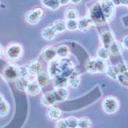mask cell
I'll return each mask as SVG.
<instances>
[{"mask_svg": "<svg viewBox=\"0 0 128 128\" xmlns=\"http://www.w3.org/2000/svg\"><path fill=\"white\" fill-rule=\"evenodd\" d=\"M115 7L110 0H99L90 6L88 16L96 25L109 22L114 17Z\"/></svg>", "mask_w": 128, "mask_h": 128, "instance_id": "cell-1", "label": "cell"}, {"mask_svg": "<svg viewBox=\"0 0 128 128\" xmlns=\"http://www.w3.org/2000/svg\"><path fill=\"white\" fill-rule=\"evenodd\" d=\"M107 68L106 61L100 58H91L86 63V69L90 74H104L106 72Z\"/></svg>", "mask_w": 128, "mask_h": 128, "instance_id": "cell-2", "label": "cell"}, {"mask_svg": "<svg viewBox=\"0 0 128 128\" xmlns=\"http://www.w3.org/2000/svg\"><path fill=\"white\" fill-rule=\"evenodd\" d=\"M102 107L106 114H114L118 110L119 107H120V103H119L116 97L110 96L103 100Z\"/></svg>", "mask_w": 128, "mask_h": 128, "instance_id": "cell-3", "label": "cell"}, {"mask_svg": "<svg viewBox=\"0 0 128 128\" xmlns=\"http://www.w3.org/2000/svg\"><path fill=\"white\" fill-rule=\"evenodd\" d=\"M22 52H23L22 46L20 44L18 43L10 44L4 52L7 59L14 61L19 60L22 56Z\"/></svg>", "mask_w": 128, "mask_h": 128, "instance_id": "cell-4", "label": "cell"}, {"mask_svg": "<svg viewBox=\"0 0 128 128\" xmlns=\"http://www.w3.org/2000/svg\"><path fill=\"white\" fill-rule=\"evenodd\" d=\"M44 16V10L40 7L35 8L29 11L26 15V20L30 25L38 24Z\"/></svg>", "mask_w": 128, "mask_h": 128, "instance_id": "cell-5", "label": "cell"}, {"mask_svg": "<svg viewBox=\"0 0 128 128\" xmlns=\"http://www.w3.org/2000/svg\"><path fill=\"white\" fill-rule=\"evenodd\" d=\"M2 75L6 81H16L20 76L19 66L15 65V64H8L4 68Z\"/></svg>", "mask_w": 128, "mask_h": 128, "instance_id": "cell-6", "label": "cell"}, {"mask_svg": "<svg viewBox=\"0 0 128 128\" xmlns=\"http://www.w3.org/2000/svg\"><path fill=\"white\" fill-rule=\"evenodd\" d=\"M47 74L50 79H56L62 74V70L60 65V60H53L49 62Z\"/></svg>", "mask_w": 128, "mask_h": 128, "instance_id": "cell-7", "label": "cell"}, {"mask_svg": "<svg viewBox=\"0 0 128 128\" xmlns=\"http://www.w3.org/2000/svg\"><path fill=\"white\" fill-rule=\"evenodd\" d=\"M77 25L79 30L82 32H86L90 29L91 26L95 24L89 16H84L77 20Z\"/></svg>", "mask_w": 128, "mask_h": 128, "instance_id": "cell-8", "label": "cell"}, {"mask_svg": "<svg viewBox=\"0 0 128 128\" xmlns=\"http://www.w3.org/2000/svg\"><path fill=\"white\" fill-rule=\"evenodd\" d=\"M100 39H101V42L103 44V46L109 49L110 46V45L115 41L114 35L111 31L105 30L104 31L101 35H100Z\"/></svg>", "mask_w": 128, "mask_h": 128, "instance_id": "cell-9", "label": "cell"}, {"mask_svg": "<svg viewBox=\"0 0 128 128\" xmlns=\"http://www.w3.org/2000/svg\"><path fill=\"white\" fill-rule=\"evenodd\" d=\"M56 103H61L69 97V91L66 88H56L52 90Z\"/></svg>", "mask_w": 128, "mask_h": 128, "instance_id": "cell-10", "label": "cell"}, {"mask_svg": "<svg viewBox=\"0 0 128 128\" xmlns=\"http://www.w3.org/2000/svg\"><path fill=\"white\" fill-rule=\"evenodd\" d=\"M26 66H27V69H28L30 75L37 76L42 72V63L38 60L32 61L31 62L26 64Z\"/></svg>", "mask_w": 128, "mask_h": 128, "instance_id": "cell-11", "label": "cell"}, {"mask_svg": "<svg viewBox=\"0 0 128 128\" xmlns=\"http://www.w3.org/2000/svg\"><path fill=\"white\" fill-rule=\"evenodd\" d=\"M40 101H41L42 105L46 107H50L56 103V98H55V96L53 94L52 91L44 94L41 97Z\"/></svg>", "mask_w": 128, "mask_h": 128, "instance_id": "cell-12", "label": "cell"}, {"mask_svg": "<svg viewBox=\"0 0 128 128\" xmlns=\"http://www.w3.org/2000/svg\"><path fill=\"white\" fill-rule=\"evenodd\" d=\"M80 74L77 70H74V72L68 77V85L72 88H76L80 84Z\"/></svg>", "mask_w": 128, "mask_h": 128, "instance_id": "cell-13", "label": "cell"}, {"mask_svg": "<svg viewBox=\"0 0 128 128\" xmlns=\"http://www.w3.org/2000/svg\"><path fill=\"white\" fill-rule=\"evenodd\" d=\"M56 56V49L52 46L46 47L42 52V57L45 61L49 62L55 60Z\"/></svg>", "mask_w": 128, "mask_h": 128, "instance_id": "cell-14", "label": "cell"}, {"mask_svg": "<svg viewBox=\"0 0 128 128\" xmlns=\"http://www.w3.org/2000/svg\"><path fill=\"white\" fill-rule=\"evenodd\" d=\"M41 90H42V86L39 84L36 80H34L30 81L28 87H27L26 93L31 96H36L41 92Z\"/></svg>", "mask_w": 128, "mask_h": 128, "instance_id": "cell-15", "label": "cell"}, {"mask_svg": "<svg viewBox=\"0 0 128 128\" xmlns=\"http://www.w3.org/2000/svg\"><path fill=\"white\" fill-rule=\"evenodd\" d=\"M56 34H57L56 31L53 29V27L52 26H49L47 27H46V28H44L41 32L42 37L44 40H48V41L54 40L55 37L56 36Z\"/></svg>", "mask_w": 128, "mask_h": 128, "instance_id": "cell-16", "label": "cell"}, {"mask_svg": "<svg viewBox=\"0 0 128 128\" xmlns=\"http://www.w3.org/2000/svg\"><path fill=\"white\" fill-rule=\"evenodd\" d=\"M62 116L61 110L56 106H52L47 110V116L52 120H59Z\"/></svg>", "mask_w": 128, "mask_h": 128, "instance_id": "cell-17", "label": "cell"}, {"mask_svg": "<svg viewBox=\"0 0 128 128\" xmlns=\"http://www.w3.org/2000/svg\"><path fill=\"white\" fill-rule=\"evenodd\" d=\"M16 86L18 90H20L21 91H26L27 87H28L30 80L27 76H20L16 81Z\"/></svg>", "mask_w": 128, "mask_h": 128, "instance_id": "cell-18", "label": "cell"}, {"mask_svg": "<svg viewBox=\"0 0 128 128\" xmlns=\"http://www.w3.org/2000/svg\"><path fill=\"white\" fill-rule=\"evenodd\" d=\"M109 51L110 53H111L114 56H120L121 55L123 52V45L121 42L119 41H114L111 45L109 47Z\"/></svg>", "mask_w": 128, "mask_h": 128, "instance_id": "cell-19", "label": "cell"}, {"mask_svg": "<svg viewBox=\"0 0 128 128\" xmlns=\"http://www.w3.org/2000/svg\"><path fill=\"white\" fill-rule=\"evenodd\" d=\"M41 3L50 10H57L61 6L59 0H40Z\"/></svg>", "mask_w": 128, "mask_h": 128, "instance_id": "cell-20", "label": "cell"}, {"mask_svg": "<svg viewBox=\"0 0 128 128\" xmlns=\"http://www.w3.org/2000/svg\"><path fill=\"white\" fill-rule=\"evenodd\" d=\"M68 85V78L60 76L56 79H53V86L54 89L56 88H66Z\"/></svg>", "mask_w": 128, "mask_h": 128, "instance_id": "cell-21", "label": "cell"}, {"mask_svg": "<svg viewBox=\"0 0 128 128\" xmlns=\"http://www.w3.org/2000/svg\"><path fill=\"white\" fill-rule=\"evenodd\" d=\"M56 56L60 59L67 58L70 56V49L66 45H60L56 48Z\"/></svg>", "mask_w": 128, "mask_h": 128, "instance_id": "cell-22", "label": "cell"}, {"mask_svg": "<svg viewBox=\"0 0 128 128\" xmlns=\"http://www.w3.org/2000/svg\"><path fill=\"white\" fill-rule=\"evenodd\" d=\"M78 16H79V12L75 8H72V7L67 8L65 10V12H64V16H65L66 20H76Z\"/></svg>", "mask_w": 128, "mask_h": 128, "instance_id": "cell-23", "label": "cell"}, {"mask_svg": "<svg viewBox=\"0 0 128 128\" xmlns=\"http://www.w3.org/2000/svg\"><path fill=\"white\" fill-rule=\"evenodd\" d=\"M50 76L48 75V74H46L44 72H41L40 74H39L37 76H36V81L38 82L39 84L43 87L47 86L50 83Z\"/></svg>", "mask_w": 128, "mask_h": 128, "instance_id": "cell-24", "label": "cell"}, {"mask_svg": "<svg viewBox=\"0 0 128 128\" xmlns=\"http://www.w3.org/2000/svg\"><path fill=\"white\" fill-rule=\"evenodd\" d=\"M53 29L56 31V32H62L66 30V21L63 20H57L51 25Z\"/></svg>", "mask_w": 128, "mask_h": 128, "instance_id": "cell-25", "label": "cell"}, {"mask_svg": "<svg viewBox=\"0 0 128 128\" xmlns=\"http://www.w3.org/2000/svg\"><path fill=\"white\" fill-rule=\"evenodd\" d=\"M106 75L112 80H117V78L120 75V71H119L116 66H108L107 70H106Z\"/></svg>", "mask_w": 128, "mask_h": 128, "instance_id": "cell-26", "label": "cell"}, {"mask_svg": "<svg viewBox=\"0 0 128 128\" xmlns=\"http://www.w3.org/2000/svg\"><path fill=\"white\" fill-rule=\"evenodd\" d=\"M96 56H97V58H100V59H102L104 60H108L110 57L109 49H107L104 46H101L100 48L98 49V50L96 52Z\"/></svg>", "mask_w": 128, "mask_h": 128, "instance_id": "cell-27", "label": "cell"}, {"mask_svg": "<svg viewBox=\"0 0 128 128\" xmlns=\"http://www.w3.org/2000/svg\"><path fill=\"white\" fill-rule=\"evenodd\" d=\"M10 110V105L6 100H3L0 103V116L3 117L8 115Z\"/></svg>", "mask_w": 128, "mask_h": 128, "instance_id": "cell-28", "label": "cell"}, {"mask_svg": "<svg viewBox=\"0 0 128 128\" xmlns=\"http://www.w3.org/2000/svg\"><path fill=\"white\" fill-rule=\"evenodd\" d=\"M92 121L88 117H81L78 120V128H90Z\"/></svg>", "mask_w": 128, "mask_h": 128, "instance_id": "cell-29", "label": "cell"}, {"mask_svg": "<svg viewBox=\"0 0 128 128\" xmlns=\"http://www.w3.org/2000/svg\"><path fill=\"white\" fill-rule=\"evenodd\" d=\"M68 128H78V120L75 116H69L65 119Z\"/></svg>", "mask_w": 128, "mask_h": 128, "instance_id": "cell-30", "label": "cell"}, {"mask_svg": "<svg viewBox=\"0 0 128 128\" xmlns=\"http://www.w3.org/2000/svg\"><path fill=\"white\" fill-rule=\"evenodd\" d=\"M66 30L70 32H74L78 30L77 20H66Z\"/></svg>", "mask_w": 128, "mask_h": 128, "instance_id": "cell-31", "label": "cell"}, {"mask_svg": "<svg viewBox=\"0 0 128 128\" xmlns=\"http://www.w3.org/2000/svg\"><path fill=\"white\" fill-rule=\"evenodd\" d=\"M117 80L124 86H128V71L119 75Z\"/></svg>", "mask_w": 128, "mask_h": 128, "instance_id": "cell-32", "label": "cell"}, {"mask_svg": "<svg viewBox=\"0 0 128 128\" xmlns=\"http://www.w3.org/2000/svg\"><path fill=\"white\" fill-rule=\"evenodd\" d=\"M19 72H20V76H28V75H30L26 65L19 66Z\"/></svg>", "mask_w": 128, "mask_h": 128, "instance_id": "cell-33", "label": "cell"}, {"mask_svg": "<svg viewBox=\"0 0 128 128\" xmlns=\"http://www.w3.org/2000/svg\"><path fill=\"white\" fill-rule=\"evenodd\" d=\"M116 66H117L119 71H120V74L128 71V66L126 65L125 62H120V63H119Z\"/></svg>", "mask_w": 128, "mask_h": 128, "instance_id": "cell-34", "label": "cell"}, {"mask_svg": "<svg viewBox=\"0 0 128 128\" xmlns=\"http://www.w3.org/2000/svg\"><path fill=\"white\" fill-rule=\"evenodd\" d=\"M56 128H68V126L66 124L65 119H62V120H59L56 124Z\"/></svg>", "mask_w": 128, "mask_h": 128, "instance_id": "cell-35", "label": "cell"}, {"mask_svg": "<svg viewBox=\"0 0 128 128\" xmlns=\"http://www.w3.org/2000/svg\"><path fill=\"white\" fill-rule=\"evenodd\" d=\"M122 45H123L124 47H125L126 49H128V36H126L124 38Z\"/></svg>", "mask_w": 128, "mask_h": 128, "instance_id": "cell-36", "label": "cell"}, {"mask_svg": "<svg viewBox=\"0 0 128 128\" xmlns=\"http://www.w3.org/2000/svg\"><path fill=\"white\" fill-rule=\"evenodd\" d=\"M110 1L115 6H120L122 5V0H110Z\"/></svg>", "mask_w": 128, "mask_h": 128, "instance_id": "cell-37", "label": "cell"}, {"mask_svg": "<svg viewBox=\"0 0 128 128\" xmlns=\"http://www.w3.org/2000/svg\"><path fill=\"white\" fill-rule=\"evenodd\" d=\"M59 2L61 6H66L70 2V0H59Z\"/></svg>", "mask_w": 128, "mask_h": 128, "instance_id": "cell-38", "label": "cell"}, {"mask_svg": "<svg viewBox=\"0 0 128 128\" xmlns=\"http://www.w3.org/2000/svg\"><path fill=\"white\" fill-rule=\"evenodd\" d=\"M82 0H70V2L72 4H75V5H77V4H80Z\"/></svg>", "mask_w": 128, "mask_h": 128, "instance_id": "cell-39", "label": "cell"}, {"mask_svg": "<svg viewBox=\"0 0 128 128\" xmlns=\"http://www.w3.org/2000/svg\"><path fill=\"white\" fill-rule=\"evenodd\" d=\"M122 5L123 6H128V0H122Z\"/></svg>", "mask_w": 128, "mask_h": 128, "instance_id": "cell-40", "label": "cell"}, {"mask_svg": "<svg viewBox=\"0 0 128 128\" xmlns=\"http://www.w3.org/2000/svg\"><path fill=\"white\" fill-rule=\"evenodd\" d=\"M3 52H4V50H3V48H2V45L0 44V56H2V55L3 54Z\"/></svg>", "mask_w": 128, "mask_h": 128, "instance_id": "cell-41", "label": "cell"}, {"mask_svg": "<svg viewBox=\"0 0 128 128\" xmlns=\"http://www.w3.org/2000/svg\"><path fill=\"white\" fill-rule=\"evenodd\" d=\"M4 100V96L2 94H0V103H1L2 101H3Z\"/></svg>", "mask_w": 128, "mask_h": 128, "instance_id": "cell-42", "label": "cell"}]
</instances>
